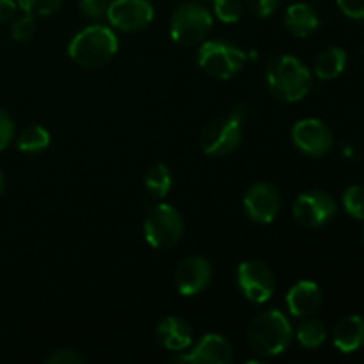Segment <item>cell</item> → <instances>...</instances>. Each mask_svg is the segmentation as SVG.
I'll list each match as a JSON object with an SVG mask.
<instances>
[{"label":"cell","instance_id":"cell-3","mask_svg":"<svg viewBox=\"0 0 364 364\" xmlns=\"http://www.w3.org/2000/svg\"><path fill=\"white\" fill-rule=\"evenodd\" d=\"M117 38L105 25H91L78 32L68 46L71 59L82 68H102L114 59Z\"/></svg>","mask_w":364,"mask_h":364},{"label":"cell","instance_id":"cell-34","mask_svg":"<svg viewBox=\"0 0 364 364\" xmlns=\"http://www.w3.org/2000/svg\"><path fill=\"white\" fill-rule=\"evenodd\" d=\"M363 240H364V230H363Z\"/></svg>","mask_w":364,"mask_h":364},{"label":"cell","instance_id":"cell-28","mask_svg":"<svg viewBox=\"0 0 364 364\" xmlns=\"http://www.w3.org/2000/svg\"><path fill=\"white\" fill-rule=\"evenodd\" d=\"M14 137V123L9 114L4 109H0V151L9 146V142Z\"/></svg>","mask_w":364,"mask_h":364},{"label":"cell","instance_id":"cell-5","mask_svg":"<svg viewBox=\"0 0 364 364\" xmlns=\"http://www.w3.org/2000/svg\"><path fill=\"white\" fill-rule=\"evenodd\" d=\"M247 60L244 50L226 41H206L199 48L198 63L208 77L228 80L235 77Z\"/></svg>","mask_w":364,"mask_h":364},{"label":"cell","instance_id":"cell-32","mask_svg":"<svg viewBox=\"0 0 364 364\" xmlns=\"http://www.w3.org/2000/svg\"><path fill=\"white\" fill-rule=\"evenodd\" d=\"M16 13V2L14 0H0V25L7 23Z\"/></svg>","mask_w":364,"mask_h":364},{"label":"cell","instance_id":"cell-9","mask_svg":"<svg viewBox=\"0 0 364 364\" xmlns=\"http://www.w3.org/2000/svg\"><path fill=\"white\" fill-rule=\"evenodd\" d=\"M336 213V201L323 191L302 192L294 203V217L301 226L320 228Z\"/></svg>","mask_w":364,"mask_h":364},{"label":"cell","instance_id":"cell-30","mask_svg":"<svg viewBox=\"0 0 364 364\" xmlns=\"http://www.w3.org/2000/svg\"><path fill=\"white\" fill-rule=\"evenodd\" d=\"M247 6L256 16L267 18L277 9L279 6V0H247Z\"/></svg>","mask_w":364,"mask_h":364},{"label":"cell","instance_id":"cell-14","mask_svg":"<svg viewBox=\"0 0 364 364\" xmlns=\"http://www.w3.org/2000/svg\"><path fill=\"white\" fill-rule=\"evenodd\" d=\"M212 281V265L206 258L191 256L176 267L174 284L176 290L185 297H192L205 290Z\"/></svg>","mask_w":364,"mask_h":364},{"label":"cell","instance_id":"cell-26","mask_svg":"<svg viewBox=\"0 0 364 364\" xmlns=\"http://www.w3.org/2000/svg\"><path fill=\"white\" fill-rule=\"evenodd\" d=\"M36 32V23L34 16L28 13H25L23 16L16 18L11 27V36H13L14 41H28V39L34 36Z\"/></svg>","mask_w":364,"mask_h":364},{"label":"cell","instance_id":"cell-31","mask_svg":"<svg viewBox=\"0 0 364 364\" xmlns=\"http://www.w3.org/2000/svg\"><path fill=\"white\" fill-rule=\"evenodd\" d=\"M84 358L75 350H57L46 358V364H80Z\"/></svg>","mask_w":364,"mask_h":364},{"label":"cell","instance_id":"cell-7","mask_svg":"<svg viewBox=\"0 0 364 364\" xmlns=\"http://www.w3.org/2000/svg\"><path fill=\"white\" fill-rule=\"evenodd\" d=\"M146 240L155 249H169L180 242L183 235V219L171 205L151 208L144 220Z\"/></svg>","mask_w":364,"mask_h":364},{"label":"cell","instance_id":"cell-11","mask_svg":"<svg viewBox=\"0 0 364 364\" xmlns=\"http://www.w3.org/2000/svg\"><path fill=\"white\" fill-rule=\"evenodd\" d=\"M291 139L295 146L309 156L327 155L334 146L333 132L323 121L315 119V117L297 121L291 128Z\"/></svg>","mask_w":364,"mask_h":364},{"label":"cell","instance_id":"cell-18","mask_svg":"<svg viewBox=\"0 0 364 364\" xmlns=\"http://www.w3.org/2000/svg\"><path fill=\"white\" fill-rule=\"evenodd\" d=\"M320 20L309 4H291L284 13V27L297 38H306L318 28Z\"/></svg>","mask_w":364,"mask_h":364},{"label":"cell","instance_id":"cell-8","mask_svg":"<svg viewBox=\"0 0 364 364\" xmlns=\"http://www.w3.org/2000/svg\"><path fill=\"white\" fill-rule=\"evenodd\" d=\"M238 287L247 301L263 304L272 297L276 281L267 263L259 259H247L238 267Z\"/></svg>","mask_w":364,"mask_h":364},{"label":"cell","instance_id":"cell-33","mask_svg":"<svg viewBox=\"0 0 364 364\" xmlns=\"http://www.w3.org/2000/svg\"><path fill=\"white\" fill-rule=\"evenodd\" d=\"M4 187H6V183H4V176H2V173H0V194L4 192Z\"/></svg>","mask_w":364,"mask_h":364},{"label":"cell","instance_id":"cell-22","mask_svg":"<svg viewBox=\"0 0 364 364\" xmlns=\"http://www.w3.org/2000/svg\"><path fill=\"white\" fill-rule=\"evenodd\" d=\"M144 185L153 198H164L171 191V173L164 164H155L148 169Z\"/></svg>","mask_w":364,"mask_h":364},{"label":"cell","instance_id":"cell-20","mask_svg":"<svg viewBox=\"0 0 364 364\" xmlns=\"http://www.w3.org/2000/svg\"><path fill=\"white\" fill-rule=\"evenodd\" d=\"M16 146L20 151L28 153V155H36V153L45 151L50 146V134L46 128L39 127V124H31L25 130L20 132L16 139Z\"/></svg>","mask_w":364,"mask_h":364},{"label":"cell","instance_id":"cell-16","mask_svg":"<svg viewBox=\"0 0 364 364\" xmlns=\"http://www.w3.org/2000/svg\"><path fill=\"white\" fill-rule=\"evenodd\" d=\"M156 340L171 352H183L192 345V329L183 318L167 316L156 326Z\"/></svg>","mask_w":364,"mask_h":364},{"label":"cell","instance_id":"cell-23","mask_svg":"<svg viewBox=\"0 0 364 364\" xmlns=\"http://www.w3.org/2000/svg\"><path fill=\"white\" fill-rule=\"evenodd\" d=\"M343 208L350 217L364 220V187L352 185L343 192Z\"/></svg>","mask_w":364,"mask_h":364},{"label":"cell","instance_id":"cell-1","mask_svg":"<svg viewBox=\"0 0 364 364\" xmlns=\"http://www.w3.org/2000/svg\"><path fill=\"white\" fill-rule=\"evenodd\" d=\"M265 77L270 92L288 103L302 100L311 89V73L294 55L274 57L267 66Z\"/></svg>","mask_w":364,"mask_h":364},{"label":"cell","instance_id":"cell-25","mask_svg":"<svg viewBox=\"0 0 364 364\" xmlns=\"http://www.w3.org/2000/svg\"><path fill=\"white\" fill-rule=\"evenodd\" d=\"M213 11L217 18L224 23H235L242 18V2L240 0H213Z\"/></svg>","mask_w":364,"mask_h":364},{"label":"cell","instance_id":"cell-13","mask_svg":"<svg viewBox=\"0 0 364 364\" xmlns=\"http://www.w3.org/2000/svg\"><path fill=\"white\" fill-rule=\"evenodd\" d=\"M174 363L191 364H230L233 361V348L226 338L219 334H205L188 354L178 352Z\"/></svg>","mask_w":364,"mask_h":364},{"label":"cell","instance_id":"cell-24","mask_svg":"<svg viewBox=\"0 0 364 364\" xmlns=\"http://www.w3.org/2000/svg\"><path fill=\"white\" fill-rule=\"evenodd\" d=\"M64 0H16L18 7L32 16H48L60 9Z\"/></svg>","mask_w":364,"mask_h":364},{"label":"cell","instance_id":"cell-12","mask_svg":"<svg viewBox=\"0 0 364 364\" xmlns=\"http://www.w3.org/2000/svg\"><path fill=\"white\" fill-rule=\"evenodd\" d=\"M247 215L259 224H270L281 208V196L270 183H255L244 196Z\"/></svg>","mask_w":364,"mask_h":364},{"label":"cell","instance_id":"cell-17","mask_svg":"<svg viewBox=\"0 0 364 364\" xmlns=\"http://www.w3.org/2000/svg\"><path fill=\"white\" fill-rule=\"evenodd\" d=\"M334 345L343 354H352L364 345V320L358 315L345 316L334 327Z\"/></svg>","mask_w":364,"mask_h":364},{"label":"cell","instance_id":"cell-6","mask_svg":"<svg viewBox=\"0 0 364 364\" xmlns=\"http://www.w3.org/2000/svg\"><path fill=\"white\" fill-rule=\"evenodd\" d=\"M213 18L206 7L199 4H183L171 18V36L183 46H194L208 36Z\"/></svg>","mask_w":364,"mask_h":364},{"label":"cell","instance_id":"cell-15","mask_svg":"<svg viewBox=\"0 0 364 364\" xmlns=\"http://www.w3.org/2000/svg\"><path fill=\"white\" fill-rule=\"evenodd\" d=\"M287 304L294 316H299V318L311 316L322 304V294H320L318 284L313 281H299L288 291Z\"/></svg>","mask_w":364,"mask_h":364},{"label":"cell","instance_id":"cell-19","mask_svg":"<svg viewBox=\"0 0 364 364\" xmlns=\"http://www.w3.org/2000/svg\"><path fill=\"white\" fill-rule=\"evenodd\" d=\"M347 66V53L343 48L338 46H329L322 50L315 59V73L322 80H333L340 77Z\"/></svg>","mask_w":364,"mask_h":364},{"label":"cell","instance_id":"cell-2","mask_svg":"<svg viewBox=\"0 0 364 364\" xmlns=\"http://www.w3.org/2000/svg\"><path fill=\"white\" fill-rule=\"evenodd\" d=\"M294 331L287 316L277 309L259 313L247 327V343L252 352L263 358L283 354L291 343Z\"/></svg>","mask_w":364,"mask_h":364},{"label":"cell","instance_id":"cell-29","mask_svg":"<svg viewBox=\"0 0 364 364\" xmlns=\"http://www.w3.org/2000/svg\"><path fill=\"white\" fill-rule=\"evenodd\" d=\"M345 16L352 20H364V0H336Z\"/></svg>","mask_w":364,"mask_h":364},{"label":"cell","instance_id":"cell-4","mask_svg":"<svg viewBox=\"0 0 364 364\" xmlns=\"http://www.w3.org/2000/svg\"><path fill=\"white\" fill-rule=\"evenodd\" d=\"M245 119V107L237 105L226 117H219L208 123L203 130L199 144L210 156H228L240 146L242 123Z\"/></svg>","mask_w":364,"mask_h":364},{"label":"cell","instance_id":"cell-10","mask_svg":"<svg viewBox=\"0 0 364 364\" xmlns=\"http://www.w3.org/2000/svg\"><path fill=\"white\" fill-rule=\"evenodd\" d=\"M155 11L148 0H112L107 9L110 25L123 32H139L153 21Z\"/></svg>","mask_w":364,"mask_h":364},{"label":"cell","instance_id":"cell-27","mask_svg":"<svg viewBox=\"0 0 364 364\" xmlns=\"http://www.w3.org/2000/svg\"><path fill=\"white\" fill-rule=\"evenodd\" d=\"M109 4V0H78L80 11L91 20H100V18L107 16Z\"/></svg>","mask_w":364,"mask_h":364},{"label":"cell","instance_id":"cell-21","mask_svg":"<svg viewBox=\"0 0 364 364\" xmlns=\"http://www.w3.org/2000/svg\"><path fill=\"white\" fill-rule=\"evenodd\" d=\"M327 331L323 323L316 318H308L299 323L297 341L306 348H318L326 341Z\"/></svg>","mask_w":364,"mask_h":364}]
</instances>
